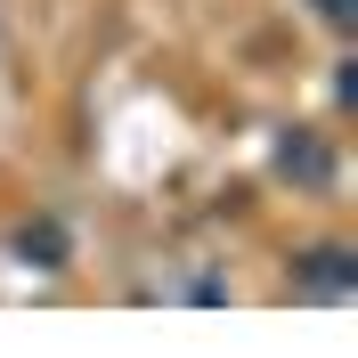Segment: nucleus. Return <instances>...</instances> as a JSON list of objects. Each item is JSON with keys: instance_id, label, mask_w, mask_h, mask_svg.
<instances>
[{"instance_id": "3", "label": "nucleus", "mask_w": 358, "mask_h": 358, "mask_svg": "<svg viewBox=\"0 0 358 358\" xmlns=\"http://www.w3.org/2000/svg\"><path fill=\"white\" fill-rule=\"evenodd\" d=\"M17 252H24V261H41V268H57V261H66V228H57V220L24 228V236H17Z\"/></svg>"}, {"instance_id": "1", "label": "nucleus", "mask_w": 358, "mask_h": 358, "mask_svg": "<svg viewBox=\"0 0 358 358\" xmlns=\"http://www.w3.org/2000/svg\"><path fill=\"white\" fill-rule=\"evenodd\" d=\"M293 285H301V293H334V301H342V293L358 285V252L350 245H310L301 261H293Z\"/></svg>"}, {"instance_id": "2", "label": "nucleus", "mask_w": 358, "mask_h": 358, "mask_svg": "<svg viewBox=\"0 0 358 358\" xmlns=\"http://www.w3.org/2000/svg\"><path fill=\"white\" fill-rule=\"evenodd\" d=\"M277 171H285V179H301V187H326V171H334V163H326V147H317L310 131H293L285 147H277Z\"/></svg>"}, {"instance_id": "4", "label": "nucleus", "mask_w": 358, "mask_h": 358, "mask_svg": "<svg viewBox=\"0 0 358 358\" xmlns=\"http://www.w3.org/2000/svg\"><path fill=\"white\" fill-rule=\"evenodd\" d=\"M350 8H358V0H317V17H326V24H350Z\"/></svg>"}]
</instances>
